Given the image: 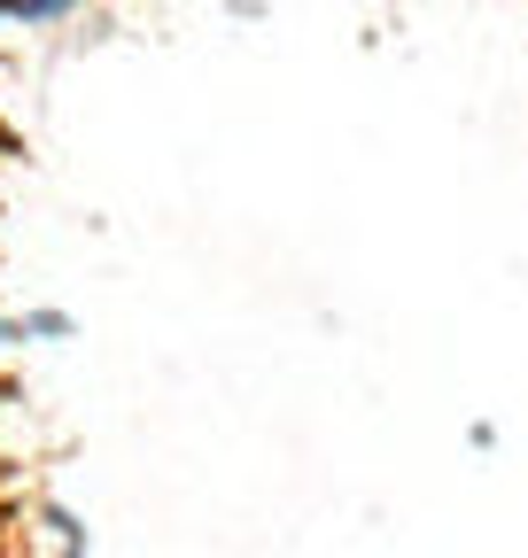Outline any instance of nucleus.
Wrapping results in <instances>:
<instances>
[{
	"instance_id": "obj_1",
	"label": "nucleus",
	"mask_w": 528,
	"mask_h": 558,
	"mask_svg": "<svg viewBox=\"0 0 528 558\" xmlns=\"http://www.w3.org/2000/svg\"><path fill=\"white\" fill-rule=\"evenodd\" d=\"M39 543H47L55 558H86V527L62 512V505H39Z\"/></svg>"
},
{
	"instance_id": "obj_2",
	"label": "nucleus",
	"mask_w": 528,
	"mask_h": 558,
	"mask_svg": "<svg viewBox=\"0 0 528 558\" xmlns=\"http://www.w3.org/2000/svg\"><path fill=\"white\" fill-rule=\"evenodd\" d=\"M79 9H86V0H16L9 24H16V32H55V24H71Z\"/></svg>"
},
{
	"instance_id": "obj_3",
	"label": "nucleus",
	"mask_w": 528,
	"mask_h": 558,
	"mask_svg": "<svg viewBox=\"0 0 528 558\" xmlns=\"http://www.w3.org/2000/svg\"><path fill=\"white\" fill-rule=\"evenodd\" d=\"M16 341H71V311H24Z\"/></svg>"
},
{
	"instance_id": "obj_4",
	"label": "nucleus",
	"mask_w": 528,
	"mask_h": 558,
	"mask_svg": "<svg viewBox=\"0 0 528 558\" xmlns=\"http://www.w3.org/2000/svg\"><path fill=\"white\" fill-rule=\"evenodd\" d=\"M0 341H16V318H0Z\"/></svg>"
},
{
	"instance_id": "obj_5",
	"label": "nucleus",
	"mask_w": 528,
	"mask_h": 558,
	"mask_svg": "<svg viewBox=\"0 0 528 558\" xmlns=\"http://www.w3.org/2000/svg\"><path fill=\"white\" fill-rule=\"evenodd\" d=\"M9 9H16V0H0V24H9Z\"/></svg>"
}]
</instances>
